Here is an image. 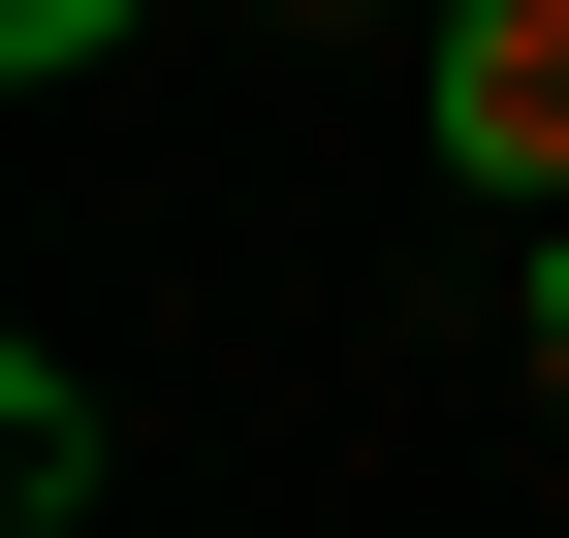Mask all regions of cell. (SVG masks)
Here are the masks:
<instances>
[{
  "label": "cell",
  "mask_w": 569,
  "mask_h": 538,
  "mask_svg": "<svg viewBox=\"0 0 569 538\" xmlns=\"http://www.w3.org/2000/svg\"><path fill=\"white\" fill-rule=\"evenodd\" d=\"M443 159L507 222H569V0H443Z\"/></svg>",
  "instance_id": "obj_1"
},
{
  "label": "cell",
  "mask_w": 569,
  "mask_h": 538,
  "mask_svg": "<svg viewBox=\"0 0 569 538\" xmlns=\"http://www.w3.org/2000/svg\"><path fill=\"white\" fill-rule=\"evenodd\" d=\"M538 412H569V222H538Z\"/></svg>",
  "instance_id": "obj_2"
}]
</instances>
